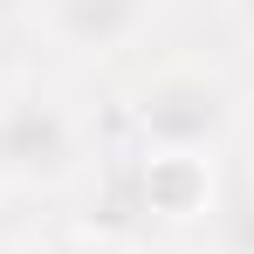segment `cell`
<instances>
[{
  "mask_svg": "<svg viewBox=\"0 0 254 254\" xmlns=\"http://www.w3.org/2000/svg\"><path fill=\"white\" fill-rule=\"evenodd\" d=\"M130 130L144 151H213L234 130V89L206 69H165L137 89Z\"/></svg>",
  "mask_w": 254,
  "mask_h": 254,
  "instance_id": "cell-1",
  "label": "cell"
},
{
  "mask_svg": "<svg viewBox=\"0 0 254 254\" xmlns=\"http://www.w3.org/2000/svg\"><path fill=\"white\" fill-rule=\"evenodd\" d=\"M83 158L76 117L48 96H0V186H62Z\"/></svg>",
  "mask_w": 254,
  "mask_h": 254,
  "instance_id": "cell-2",
  "label": "cell"
},
{
  "mask_svg": "<svg viewBox=\"0 0 254 254\" xmlns=\"http://www.w3.org/2000/svg\"><path fill=\"white\" fill-rule=\"evenodd\" d=\"M158 0H42V28L69 55H117L151 28Z\"/></svg>",
  "mask_w": 254,
  "mask_h": 254,
  "instance_id": "cell-3",
  "label": "cell"
},
{
  "mask_svg": "<svg viewBox=\"0 0 254 254\" xmlns=\"http://www.w3.org/2000/svg\"><path fill=\"white\" fill-rule=\"evenodd\" d=\"M137 206L172 220V227H186V220H206L213 199H220V186H213V158L206 151H144L137 158Z\"/></svg>",
  "mask_w": 254,
  "mask_h": 254,
  "instance_id": "cell-4",
  "label": "cell"
},
{
  "mask_svg": "<svg viewBox=\"0 0 254 254\" xmlns=\"http://www.w3.org/2000/svg\"><path fill=\"white\" fill-rule=\"evenodd\" d=\"M213 220H220V248L227 254H254V179H241L227 199H213Z\"/></svg>",
  "mask_w": 254,
  "mask_h": 254,
  "instance_id": "cell-5",
  "label": "cell"
},
{
  "mask_svg": "<svg viewBox=\"0 0 254 254\" xmlns=\"http://www.w3.org/2000/svg\"><path fill=\"white\" fill-rule=\"evenodd\" d=\"M21 254H110L103 241H89V234H48V241H35V248Z\"/></svg>",
  "mask_w": 254,
  "mask_h": 254,
  "instance_id": "cell-6",
  "label": "cell"
},
{
  "mask_svg": "<svg viewBox=\"0 0 254 254\" xmlns=\"http://www.w3.org/2000/svg\"><path fill=\"white\" fill-rule=\"evenodd\" d=\"M234 14H241V28L254 35V0H234Z\"/></svg>",
  "mask_w": 254,
  "mask_h": 254,
  "instance_id": "cell-7",
  "label": "cell"
}]
</instances>
